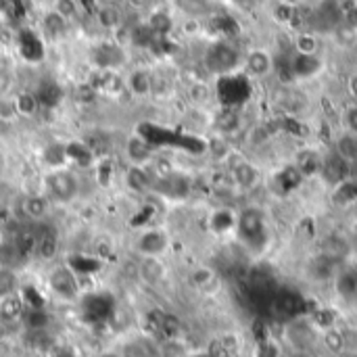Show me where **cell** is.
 <instances>
[{
    "instance_id": "e0dca14e",
    "label": "cell",
    "mask_w": 357,
    "mask_h": 357,
    "mask_svg": "<svg viewBox=\"0 0 357 357\" xmlns=\"http://www.w3.org/2000/svg\"><path fill=\"white\" fill-rule=\"evenodd\" d=\"M128 157L132 159V165H144V161L151 157V146L140 138H130Z\"/></svg>"
},
{
    "instance_id": "d6986e66",
    "label": "cell",
    "mask_w": 357,
    "mask_h": 357,
    "mask_svg": "<svg viewBox=\"0 0 357 357\" xmlns=\"http://www.w3.org/2000/svg\"><path fill=\"white\" fill-rule=\"evenodd\" d=\"M67 21L63 19V17H59L54 10H50L46 17H44V27H46V31L52 36V38H56V36H63L65 33V29H67Z\"/></svg>"
},
{
    "instance_id": "30bf717a",
    "label": "cell",
    "mask_w": 357,
    "mask_h": 357,
    "mask_svg": "<svg viewBox=\"0 0 357 357\" xmlns=\"http://www.w3.org/2000/svg\"><path fill=\"white\" fill-rule=\"evenodd\" d=\"M293 46L301 56H314L320 50V38L310 29H301V31L295 33Z\"/></svg>"
},
{
    "instance_id": "7a4b0ae2",
    "label": "cell",
    "mask_w": 357,
    "mask_h": 357,
    "mask_svg": "<svg viewBox=\"0 0 357 357\" xmlns=\"http://www.w3.org/2000/svg\"><path fill=\"white\" fill-rule=\"evenodd\" d=\"M48 289L54 297L63 301H75L82 293L79 278L69 266H54L48 272Z\"/></svg>"
},
{
    "instance_id": "ffe728a7",
    "label": "cell",
    "mask_w": 357,
    "mask_h": 357,
    "mask_svg": "<svg viewBox=\"0 0 357 357\" xmlns=\"http://www.w3.org/2000/svg\"><path fill=\"white\" fill-rule=\"evenodd\" d=\"M119 10L113 6V4H105L100 10H98V21H100V25L102 27H107V29H115L117 25H119Z\"/></svg>"
},
{
    "instance_id": "603a6c76",
    "label": "cell",
    "mask_w": 357,
    "mask_h": 357,
    "mask_svg": "<svg viewBox=\"0 0 357 357\" xmlns=\"http://www.w3.org/2000/svg\"><path fill=\"white\" fill-rule=\"evenodd\" d=\"M13 90H15V75L0 67V96H13Z\"/></svg>"
},
{
    "instance_id": "4fadbf2b",
    "label": "cell",
    "mask_w": 357,
    "mask_h": 357,
    "mask_svg": "<svg viewBox=\"0 0 357 357\" xmlns=\"http://www.w3.org/2000/svg\"><path fill=\"white\" fill-rule=\"evenodd\" d=\"M121 357H159V347H153L144 339H134L126 345V349L119 354Z\"/></svg>"
},
{
    "instance_id": "ba28073f",
    "label": "cell",
    "mask_w": 357,
    "mask_h": 357,
    "mask_svg": "<svg viewBox=\"0 0 357 357\" xmlns=\"http://www.w3.org/2000/svg\"><path fill=\"white\" fill-rule=\"evenodd\" d=\"M48 203L50 199L44 195H27L21 201V211L33 222H42L48 215Z\"/></svg>"
},
{
    "instance_id": "5b68a950",
    "label": "cell",
    "mask_w": 357,
    "mask_h": 357,
    "mask_svg": "<svg viewBox=\"0 0 357 357\" xmlns=\"http://www.w3.org/2000/svg\"><path fill=\"white\" fill-rule=\"evenodd\" d=\"M245 69L251 77H266L274 71V56L268 48H251L245 54Z\"/></svg>"
},
{
    "instance_id": "7c38bea8",
    "label": "cell",
    "mask_w": 357,
    "mask_h": 357,
    "mask_svg": "<svg viewBox=\"0 0 357 357\" xmlns=\"http://www.w3.org/2000/svg\"><path fill=\"white\" fill-rule=\"evenodd\" d=\"M21 293V284H19V276L13 268L2 266L0 268V299Z\"/></svg>"
},
{
    "instance_id": "8fae6325",
    "label": "cell",
    "mask_w": 357,
    "mask_h": 357,
    "mask_svg": "<svg viewBox=\"0 0 357 357\" xmlns=\"http://www.w3.org/2000/svg\"><path fill=\"white\" fill-rule=\"evenodd\" d=\"M190 284H192L197 291L207 293V291H211V289L218 284V274H215V270L209 268V266H199V268H195V270L190 272Z\"/></svg>"
},
{
    "instance_id": "484cf974",
    "label": "cell",
    "mask_w": 357,
    "mask_h": 357,
    "mask_svg": "<svg viewBox=\"0 0 357 357\" xmlns=\"http://www.w3.org/2000/svg\"><path fill=\"white\" fill-rule=\"evenodd\" d=\"M52 357H73V356H71V351H69L67 347H59V349H54V351H52Z\"/></svg>"
},
{
    "instance_id": "7402d4cb",
    "label": "cell",
    "mask_w": 357,
    "mask_h": 357,
    "mask_svg": "<svg viewBox=\"0 0 357 357\" xmlns=\"http://www.w3.org/2000/svg\"><path fill=\"white\" fill-rule=\"evenodd\" d=\"M17 117H19V113H17L13 96H0V121L13 123Z\"/></svg>"
},
{
    "instance_id": "44dd1931",
    "label": "cell",
    "mask_w": 357,
    "mask_h": 357,
    "mask_svg": "<svg viewBox=\"0 0 357 357\" xmlns=\"http://www.w3.org/2000/svg\"><path fill=\"white\" fill-rule=\"evenodd\" d=\"M255 357H282V345L276 339H266L255 347Z\"/></svg>"
},
{
    "instance_id": "f1b7e54d",
    "label": "cell",
    "mask_w": 357,
    "mask_h": 357,
    "mask_svg": "<svg viewBox=\"0 0 357 357\" xmlns=\"http://www.w3.org/2000/svg\"><path fill=\"white\" fill-rule=\"evenodd\" d=\"M205 357H207V356H205Z\"/></svg>"
},
{
    "instance_id": "277c9868",
    "label": "cell",
    "mask_w": 357,
    "mask_h": 357,
    "mask_svg": "<svg viewBox=\"0 0 357 357\" xmlns=\"http://www.w3.org/2000/svg\"><path fill=\"white\" fill-rule=\"evenodd\" d=\"M138 278L142 284L155 289L167 280V266L161 257H140L138 264Z\"/></svg>"
},
{
    "instance_id": "6da1fadb",
    "label": "cell",
    "mask_w": 357,
    "mask_h": 357,
    "mask_svg": "<svg viewBox=\"0 0 357 357\" xmlns=\"http://www.w3.org/2000/svg\"><path fill=\"white\" fill-rule=\"evenodd\" d=\"M46 197L56 203H71L79 192V182L69 169H54L44 178Z\"/></svg>"
},
{
    "instance_id": "cb8c5ba5",
    "label": "cell",
    "mask_w": 357,
    "mask_h": 357,
    "mask_svg": "<svg viewBox=\"0 0 357 357\" xmlns=\"http://www.w3.org/2000/svg\"><path fill=\"white\" fill-rule=\"evenodd\" d=\"M345 121H347V132H349V134H356L357 136V105L354 107V109H349V111H347Z\"/></svg>"
},
{
    "instance_id": "52a82bcc",
    "label": "cell",
    "mask_w": 357,
    "mask_h": 357,
    "mask_svg": "<svg viewBox=\"0 0 357 357\" xmlns=\"http://www.w3.org/2000/svg\"><path fill=\"white\" fill-rule=\"evenodd\" d=\"M59 253V236L52 228H46L44 232H36V247L33 255L42 261H52Z\"/></svg>"
},
{
    "instance_id": "9c48e42d",
    "label": "cell",
    "mask_w": 357,
    "mask_h": 357,
    "mask_svg": "<svg viewBox=\"0 0 357 357\" xmlns=\"http://www.w3.org/2000/svg\"><path fill=\"white\" fill-rule=\"evenodd\" d=\"M126 86L130 88L132 94L136 96H149L153 92V75L146 71V69H134L128 79H126Z\"/></svg>"
},
{
    "instance_id": "83f0119b",
    "label": "cell",
    "mask_w": 357,
    "mask_h": 357,
    "mask_svg": "<svg viewBox=\"0 0 357 357\" xmlns=\"http://www.w3.org/2000/svg\"><path fill=\"white\" fill-rule=\"evenodd\" d=\"M278 2H280V4H287V6H293V8H295V6H297L301 0H278Z\"/></svg>"
},
{
    "instance_id": "ac0fdd59",
    "label": "cell",
    "mask_w": 357,
    "mask_h": 357,
    "mask_svg": "<svg viewBox=\"0 0 357 357\" xmlns=\"http://www.w3.org/2000/svg\"><path fill=\"white\" fill-rule=\"evenodd\" d=\"M52 10H54L59 17H63L67 23H71V21H75L77 15H79V4H77V0H54Z\"/></svg>"
},
{
    "instance_id": "3957f363",
    "label": "cell",
    "mask_w": 357,
    "mask_h": 357,
    "mask_svg": "<svg viewBox=\"0 0 357 357\" xmlns=\"http://www.w3.org/2000/svg\"><path fill=\"white\" fill-rule=\"evenodd\" d=\"M169 247V236L163 230H146L136 238V251L140 257H161Z\"/></svg>"
},
{
    "instance_id": "9a60e30c",
    "label": "cell",
    "mask_w": 357,
    "mask_h": 357,
    "mask_svg": "<svg viewBox=\"0 0 357 357\" xmlns=\"http://www.w3.org/2000/svg\"><path fill=\"white\" fill-rule=\"evenodd\" d=\"M126 182H128V186H130L132 190H136V192L149 190V186H151V178L146 176V172H144L142 165H132V167L128 169V174H126Z\"/></svg>"
},
{
    "instance_id": "4316f807",
    "label": "cell",
    "mask_w": 357,
    "mask_h": 357,
    "mask_svg": "<svg viewBox=\"0 0 357 357\" xmlns=\"http://www.w3.org/2000/svg\"><path fill=\"white\" fill-rule=\"evenodd\" d=\"M94 357H121L117 351H102V354H96Z\"/></svg>"
},
{
    "instance_id": "d4e9b609",
    "label": "cell",
    "mask_w": 357,
    "mask_h": 357,
    "mask_svg": "<svg viewBox=\"0 0 357 357\" xmlns=\"http://www.w3.org/2000/svg\"><path fill=\"white\" fill-rule=\"evenodd\" d=\"M347 88H349V94H351V96H354V98L357 100V73L349 77V82H347Z\"/></svg>"
},
{
    "instance_id": "2e32d148",
    "label": "cell",
    "mask_w": 357,
    "mask_h": 357,
    "mask_svg": "<svg viewBox=\"0 0 357 357\" xmlns=\"http://www.w3.org/2000/svg\"><path fill=\"white\" fill-rule=\"evenodd\" d=\"M15 100V107H17V113L23 115V117H29V115H36L38 111V96L31 94V92H17L13 96Z\"/></svg>"
},
{
    "instance_id": "8992f818",
    "label": "cell",
    "mask_w": 357,
    "mask_h": 357,
    "mask_svg": "<svg viewBox=\"0 0 357 357\" xmlns=\"http://www.w3.org/2000/svg\"><path fill=\"white\" fill-rule=\"evenodd\" d=\"M25 310H27V303L21 293L8 295V297L0 299V322L17 324L25 318Z\"/></svg>"
},
{
    "instance_id": "5bb4252c",
    "label": "cell",
    "mask_w": 357,
    "mask_h": 357,
    "mask_svg": "<svg viewBox=\"0 0 357 357\" xmlns=\"http://www.w3.org/2000/svg\"><path fill=\"white\" fill-rule=\"evenodd\" d=\"M337 291L343 299L356 301L357 299V274L354 272H343L337 276Z\"/></svg>"
}]
</instances>
